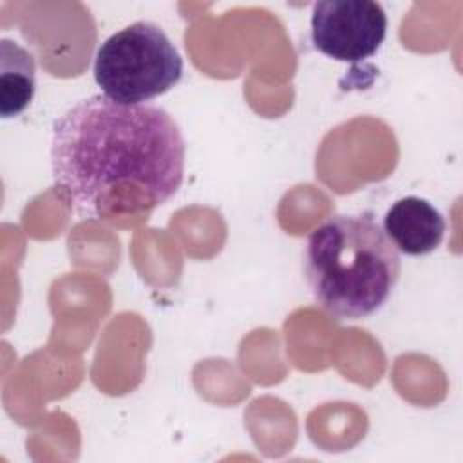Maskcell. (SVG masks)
<instances>
[{
	"instance_id": "obj_2",
	"label": "cell",
	"mask_w": 463,
	"mask_h": 463,
	"mask_svg": "<svg viewBox=\"0 0 463 463\" xmlns=\"http://www.w3.org/2000/svg\"><path fill=\"white\" fill-rule=\"evenodd\" d=\"M400 271V253L373 212L329 217L309 232L302 248L304 280L315 302L338 320L378 313Z\"/></svg>"
},
{
	"instance_id": "obj_1",
	"label": "cell",
	"mask_w": 463,
	"mask_h": 463,
	"mask_svg": "<svg viewBox=\"0 0 463 463\" xmlns=\"http://www.w3.org/2000/svg\"><path fill=\"white\" fill-rule=\"evenodd\" d=\"M184 157L179 125L148 103L92 94L52 127L54 188L85 219L116 221L168 203L183 184Z\"/></svg>"
},
{
	"instance_id": "obj_6",
	"label": "cell",
	"mask_w": 463,
	"mask_h": 463,
	"mask_svg": "<svg viewBox=\"0 0 463 463\" xmlns=\"http://www.w3.org/2000/svg\"><path fill=\"white\" fill-rule=\"evenodd\" d=\"M36 92L34 56L20 43L0 40V116L4 119L20 116Z\"/></svg>"
},
{
	"instance_id": "obj_3",
	"label": "cell",
	"mask_w": 463,
	"mask_h": 463,
	"mask_svg": "<svg viewBox=\"0 0 463 463\" xmlns=\"http://www.w3.org/2000/svg\"><path fill=\"white\" fill-rule=\"evenodd\" d=\"M92 72L107 98L143 105L181 81L183 58L157 24L137 20L98 47Z\"/></svg>"
},
{
	"instance_id": "obj_4",
	"label": "cell",
	"mask_w": 463,
	"mask_h": 463,
	"mask_svg": "<svg viewBox=\"0 0 463 463\" xmlns=\"http://www.w3.org/2000/svg\"><path fill=\"white\" fill-rule=\"evenodd\" d=\"M387 34V14L374 0H322L311 11L313 47L345 63L378 52Z\"/></svg>"
},
{
	"instance_id": "obj_5",
	"label": "cell",
	"mask_w": 463,
	"mask_h": 463,
	"mask_svg": "<svg viewBox=\"0 0 463 463\" xmlns=\"http://www.w3.org/2000/svg\"><path fill=\"white\" fill-rule=\"evenodd\" d=\"M382 228L398 253L423 257L443 241L447 222L441 212L423 197L407 195L391 204Z\"/></svg>"
}]
</instances>
